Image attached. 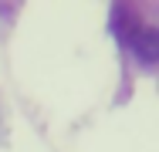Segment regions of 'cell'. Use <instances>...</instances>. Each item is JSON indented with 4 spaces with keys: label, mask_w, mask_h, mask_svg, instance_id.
Wrapping results in <instances>:
<instances>
[{
    "label": "cell",
    "mask_w": 159,
    "mask_h": 152,
    "mask_svg": "<svg viewBox=\"0 0 159 152\" xmlns=\"http://www.w3.org/2000/svg\"><path fill=\"white\" fill-rule=\"evenodd\" d=\"M125 44L135 51V58L142 64H156V54H159V34L152 27H139V20L132 24V30L125 34Z\"/></svg>",
    "instance_id": "cell-1"
}]
</instances>
